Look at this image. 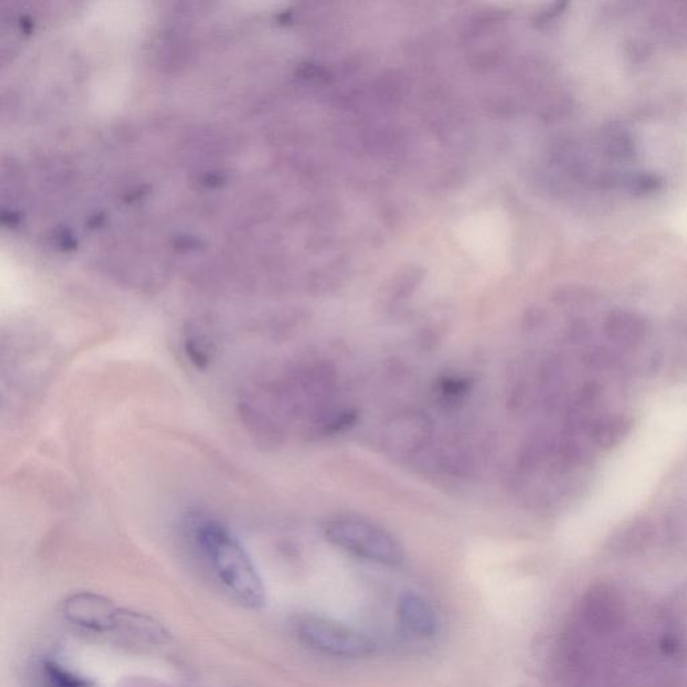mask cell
Segmentation results:
<instances>
[{"instance_id": "7a4b0ae2", "label": "cell", "mask_w": 687, "mask_h": 687, "mask_svg": "<svg viewBox=\"0 0 687 687\" xmlns=\"http://www.w3.org/2000/svg\"><path fill=\"white\" fill-rule=\"evenodd\" d=\"M324 532L327 539L336 547L361 559L388 567H399L403 564L402 545L390 532L374 522L340 517L327 522Z\"/></svg>"}, {"instance_id": "3957f363", "label": "cell", "mask_w": 687, "mask_h": 687, "mask_svg": "<svg viewBox=\"0 0 687 687\" xmlns=\"http://www.w3.org/2000/svg\"><path fill=\"white\" fill-rule=\"evenodd\" d=\"M296 635L309 649L331 657L368 658L378 651L374 638L321 616H301L296 622Z\"/></svg>"}, {"instance_id": "9c48e42d", "label": "cell", "mask_w": 687, "mask_h": 687, "mask_svg": "<svg viewBox=\"0 0 687 687\" xmlns=\"http://www.w3.org/2000/svg\"><path fill=\"white\" fill-rule=\"evenodd\" d=\"M630 430V420L622 415H608L595 420L592 435L596 445L612 447L618 445Z\"/></svg>"}, {"instance_id": "8992f818", "label": "cell", "mask_w": 687, "mask_h": 687, "mask_svg": "<svg viewBox=\"0 0 687 687\" xmlns=\"http://www.w3.org/2000/svg\"><path fill=\"white\" fill-rule=\"evenodd\" d=\"M29 679L31 687H96L92 679L51 655L35 659L30 666Z\"/></svg>"}, {"instance_id": "ba28073f", "label": "cell", "mask_w": 687, "mask_h": 687, "mask_svg": "<svg viewBox=\"0 0 687 687\" xmlns=\"http://www.w3.org/2000/svg\"><path fill=\"white\" fill-rule=\"evenodd\" d=\"M398 615L403 626L420 638L434 637L438 619L433 606L422 595L406 591L400 595Z\"/></svg>"}, {"instance_id": "30bf717a", "label": "cell", "mask_w": 687, "mask_h": 687, "mask_svg": "<svg viewBox=\"0 0 687 687\" xmlns=\"http://www.w3.org/2000/svg\"><path fill=\"white\" fill-rule=\"evenodd\" d=\"M120 687H176L166 682L147 677H128L121 681Z\"/></svg>"}, {"instance_id": "52a82bcc", "label": "cell", "mask_w": 687, "mask_h": 687, "mask_svg": "<svg viewBox=\"0 0 687 687\" xmlns=\"http://www.w3.org/2000/svg\"><path fill=\"white\" fill-rule=\"evenodd\" d=\"M649 324L645 317L627 309H615L604 321V335L620 348H635L645 341Z\"/></svg>"}, {"instance_id": "277c9868", "label": "cell", "mask_w": 687, "mask_h": 687, "mask_svg": "<svg viewBox=\"0 0 687 687\" xmlns=\"http://www.w3.org/2000/svg\"><path fill=\"white\" fill-rule=\"evenodd\" d=\"M121 608L93 592H78L65 600L64 615L68 622L93 634H113Z\"/></svg>"}, {"instance_id": "5b68a950", "label": "cell", "mask_w": 687, "mask_h": 687, "mask_svg": "<svg viewBox=\"0 0 687 687\" xmlns=\"http://www.w3.org/2000/svg\"><path fill=\"white\" fill-rule=\"evenodd\" d=\"M133 646H160L168 641V632L157 620L140 612L121 610L113 634Z\"/></svg>"}, {"instance_id": "6da1fadb", "label": "cell", "mask_w": 687, "mask_h": 687, "mask_svg": "<svg viewBox=\"0 0 687 687\" xmlns=\"http://www.w3.org/2000/svg\"><path fill=\"white\" fill-rule=\"evenodd\" d=\"M186 524L200 559L233 599L251 610L265 606L266 590L262 577L229 528L202 513L190 514Z\"/></svg>"}]
</instances>
